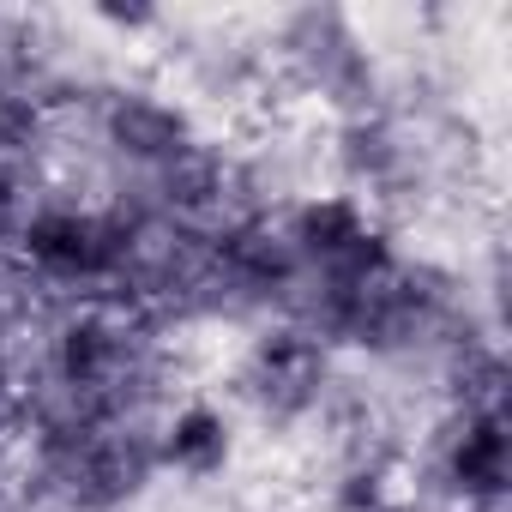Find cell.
<instances>
[{"mask_svg": "<svg viewBox=\"0 0 512 512\" xmlns=\"http://www.w3.org/2000/svg\"><path fill=\"white\" fill-rule=\"evenodd\" d=\"M97 139L127 169H145V175H163L181 151L199 145L193 115L163 91H115V97H103L97 103Z\"/></svg>", "mask_w": 512, "mask_h": 512, "instance_id": "obj_1", "label": "cell"}, {"mask_svg": "<svg viewBox=\"0 0 512 512\" xmlns=\"http://www.w3.org/2000/svg\"><path fill=\"white\" fill-rule=\"evenodd\" d=\"M440 476L452 488V500L464 512H482L506 494V476H512V446H506V422H500V404L488 410H464L446 452H440Z\"/></svg>", "mask_w": 512, "mask_h": 512, "instance_id": "obj_2", "label": "cell"}, {"mask_svg": "<svg viewBox=\"0 0 512 512\" xmlns=\"http://www.w3.org/2000/svg\"><path fill=\"white\" fill-rule=\"evenodd\" d=\"M151 446H157V470H175L187 482H211L235 464V422H229L223 404L187 398L157 422Z\"/></svg>", "mask_w": 512, "mask_h": 512, "instance_id": "obj_3", "label": "cell"}, {"mask_svg": "<svg viewBox=\"0 0 512 512\" xmlns=\"http://www.w3.org/2000/svg\"><path fill=\"white\" fill-rule=\"evenodd\" d=\"M0 512H13V506H0Z\"/></svg>", "mask_w": 512, "mask_h": 512, "instance_id": "obj_4", "label": "cell"}]
</instances>
